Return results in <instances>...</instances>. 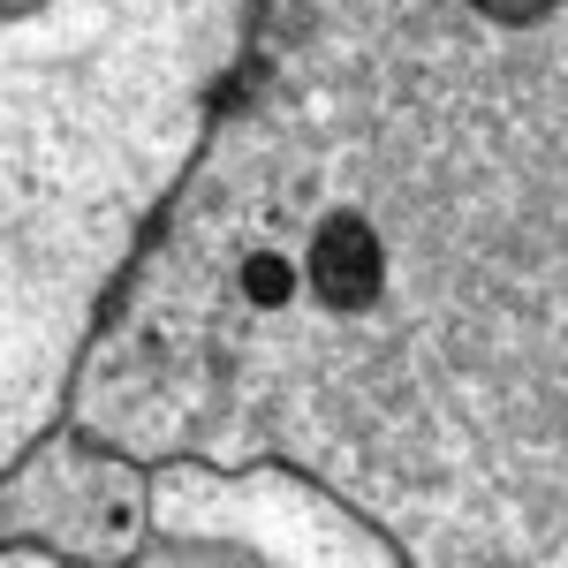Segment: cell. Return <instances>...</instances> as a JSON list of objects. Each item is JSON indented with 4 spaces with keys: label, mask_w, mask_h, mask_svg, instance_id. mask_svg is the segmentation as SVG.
I'll return each mask as SVG.
<instances>
[{
    "label": "cell",
    "mask_w": 568,
    "mask_h": 568,
    "mask_svg": "<svg viewBox=\"0 0 568 568\" xmlns=\"http://www.w3.org/2000/svg\"><path fill=\"white\" fill-rule=\"evenodd\" d=\"M69 425L568 568V0H265Z\"/></svg>",
    "instance_id": "6da1fadb"
},
{
    "label": "cell",
    "mask_w": 568,
    "mask_h": 568,
    "mask_svg": "<svg viewBox=\"0 0 568 568\" xmlns=\"http://www.w3.org/2000/svg\"><path fill=\"white\" fill-rule=\"evenodd\" d=\"M265 0H0V470L175 213Z\"/></svg>",
    "instance_id": "7a4b0ae2"
},
{
    "label": "cell",
    "mask_w": 568,
    "mask_h": 568,
    "mask_svg": "<svg viewBox=\"0 0 568 568\" xmlns=\"http://www.w3.org/2000/svg\"><path fill=\"white\" fill-rule=\"evenodd\" d=\"M152 538H220L265 568H417L387 524L296 463H152Z\"/></svg>",
    "instance_id": "3957f363"
},
{
    "label": "cell",
    "mask_w": 568,
    "mask_h": 568,
    "mask_svg": "<svg viewBox=\"0 0 568 568\" xmlns=\"http://www.w3.org/2000/svg\"><path fill=\"white\" fill-rule=\"evenodd\" d=\"M0 546H45L77 568H130L152 546V463L61 417L0 470Z\"/></svg>",
    "instance_id": "277c9868"
},
{
    "label": "cell",
    "mask_w": 568,
    "mask_h": 568,
    "mask_svg": "<svg viewBox=\"0 0 568 568\" xmlns=\"http://www.w3.org/2000/svg\"><path fill=\"white\" fill-rule=\"evenodd\" d=\"M130 568H265L243 546H220V538H152Z\"/></svg>",
    "instance_id": "5b68a950"
},
{
    "label": "cell",
    "mask_w": 568,
    "mask_h": 568,
    "mask_svg": "<svg viewBox=\"0 0 568 568\" xmlns=\"http://www.w3.org/2000/svg\"><path fill=\"white\" fill-rule=\"evenodd\" d=\"M0 568H77V561H61L45 546H0Z\"/></svg>",
    "instance_id": "8992f818"
}]
</instances>
